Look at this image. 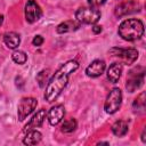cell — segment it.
<instances>
[{
    "instance_id": "1",
    "label": "cell",
    "mask_w": 146,
    "mask_h": 146,
    "mask_svg": "<svg viewBox=\"0 0 146 146\" xmlns=\"http://www.w3.org/2000/svg\"><path fill=\"white\" fill-rule=\"evenodd\" d=\"M78 68H79V63L76 60H73V59L67 60L49 79L46 87V91H44V99L48 103H52L57 99V97L60 95L63 89L66 87L70 75L73 72H75Z\"/></svg>"
},
{
    "instance_id": "2",
    "label": "cell",
    "mask_w": 146,
    "mask_h": 146,
    "mask_svg": "<svg viewBox=\"0 0 146 146\" xmlns=\"http://www.w3.org/2000/svg\"><path fill=\"white\" fill-rule=\"evenodd\" d=\"M119 35L125 41H135L143 36L144 24L138 18H128L121 22L117 29Z\"/></svg>"
},
{
    "instance_id": "3",
    "label": "cell",
    "mask_w": 146,
    "mask_h": 146,
    "mask_svg": "<svg viewBox=\"0 0 146 146\" xmlns=\"http://www.w3.org/2000/svg\"><path fill=\"white\" fill-rule=\"evenodd\" d=\"M100 16H102L100 11L95 7H80L75 11V19L80 24L82 23V24L94 25L99 21Z\"/></svg>"
},
{
    "instance_id": "4",
    "label": "cell",
    "mask_w": 146,
    "mask_h": 146,
    "mask_svg": "<svg viewBox=\"0 0 146 146\" xmlns=\"http://www.w3.org/2000/svg\"><path fill=\"white\" fill-rule=\"evenodd\" d=\"M122 103V91L119 88H113L106 97L104 110L107 114H114L117 112Z\"/></svg>"
},
{
    "instance_id": "5",
    "label": "cell",
    "mask_w": 146,
    "mask_h": 146,
    "mask_svg": "<svg viewBox=\"0 0 146 146\" xmlns=\"http://www.w3.org/2000/svg\"><path fill=\"white\" fill-rule=\"evenodd\" d=\"M38 100L33 97H24L21 99L17 107V116L19 121H24L36 107Z\"/></svg>"
},
{
    "instance_id": "6",
    "label": "cell",
    "mask_w": 146,
    "mask_h": 146,
    "mask_svg": "<svg viewBox=\"0 0 146 146\" xmlns=\"http://www.w3.org/2000/svg\"><path fill=\"white\" fill-rule=\"evenodd\" d=\"M144 76H145V70L141 68L140 72H138V68L131 70L127 78L125 88L129 92H133L137 89H139L144 83Z\"/></svg>"
},
{
    "instance_id": "7",
    "label": "cell",
    "mask_w": 146,
    "mask_h": 146,
    "mask_svg": "<svg viewBox=\"0 0 146 146\" xmlns=\"http://www.w3.org/2000/svg\"><path fill=\"white\" fill-rule=\"evenodd\" d=\"M24 14H25V19L27 23L32 24L36 21H39L42 16V9L39 6V3L35 0H27L25 3L24 8Z\"/></svg>"
},
{
    "instance_id": "8",
    "label": "cell",
    "mask_w": 146,
    "mask_h": 146,
    "mask_svg": "<svg viewBox=\"0 0 146 146\" xmlns=\"http://www.w3.org/2000/svg\"><path fill=\"white\" fill-rule=\"evenodd\" d=\"M110 52L122 59V62L127 65H130L132 63H135L138 58V51L135 48H128V49H122V48H112L110 50Z\"/></svg>"
},
{
    "instance_id": "9",
    "label": "cell",
    "mask_w": 146,
    "mask_h": 146,
    "mask_svg": "<svg viewBox=\"0 0 146 146\" xmlns=\"http://www.w3.org/2000/svg\"><path fill=\"white\" fill-rule=\"evenodd\" d=\"M141 6L138 1L136 0H128V1H124V2H121L120 5H117L115 7V16L117 17H123V16H127V15H130V14H133V13H138L140 10Z\"/></svg>"
},
{
    "instance_id": "10",
    "label": "cell",
    "mask_w": 146,
    "mask_h": 146,
    "mask_svg": "<svg viewBox=\"0 0 146 146\" xmlns=\"http://www.w3.org/2000/svg\"><path fill=\"white\" fill-rule=\"evenodd\" d=\"M65 115V108L62 104H58V105H55L52 106L49 112L47 113V117H48V121L51 125H57L58 123L62 122L63 117Z\"/></svg>"
},
{
    "instance_id": "11",
    "label": "cell",
    "mask_w": 146,
    "mask_h": 146,
    "mask_svg": "<svg viewBox=\"0 0 146 146\" xmlns=\"http://www.w3.org/2000/svg\"><path fill=\"white\" fill-rule=\"evenodd\" d=\"M105 68H106V64L103 59H95L86 68V74L90 78H98L104 73Z\"/></svg>"
},
{
    "instance_id": "12",
    "label": "cell",
    "mask_w": 146,
    "mask_h": 146,
    "mask_svg": "<svg viewBox=\"0 0 146 146\" xmlns=\"http://www.w3.org/2000/svg\"><path fill=\"white\" fill-rule=\"evenodd\" d=\"M46 116H47V111H46L44 108L39 110V111L32 116V119H30V121H29L27 124L25 125L24 131L26 132V131H29V130H31V129L41 127L42 123H43V121H44V119H46Z\"/></svg>"
},
{
    "instance_id": "13",
    "label": "cell",
    "mask_w": 146,
    "mask_h": 146,
    "mask_svg": "<svg viewBox=\"0 0 146 146\" xmlns=\"http://www.w3.org/2000/svg\"><path fill=\"white\" fill-rule=\"evenodd\" d=\"M122 71H123V66L121 63H113L112 65H110V67L107 68L108 81L112 83H116L121 78Z\"/></svg>"
},
{
    "instance_id": "14",
    "label": "cell",
    "mask_w": 146,
    "mask_h": 146,
    "mask_svg": "<svg viewBox=\"0 0 146 146\" xmlns=\"http://www.w3.org/2000/svg\"><path fill=\"white\" fill-rule=\"evenodd\" d=\"M80 26V23L75 19H70V21H65V22H62L60 24L57 25L56 27V32L59 33V34H63V33H67V32H73L75 30H78Z\"/></svg>"
},
{
    "instance_id": "15",
    "label": "cell",
    "mask_w": 146,
    "mask_h": 146,
    "mask_svg": "<svg viewBox=\"0 0 146 146\" xmlns=\"http://www.w3.org/2000/svg\"><path fill=\"white\" fill-rule=\"evenodd\" d=\"M41 139H42L41 132L38 130H34V129H31V130L26 131V135L23 138V144L27 145V146H32V145L39 144L41 141Z\"/></svg>"
},
{
    "instance_id": "16",
    "label": "cell",
    "mask_w": 146,
    "mask_h": 146,
    "mask_svg": "<svg viewBox=\"0 0 146 146\" xmlns=\"http://www.w3.org/2000/svg\"><path fill=\"white\" fill-rule=\"evenodd\" d=\"M3 42L9 49H16L21 43V36L16 32H7L3 35Z\"/></svg>"
},
{
    "instance_id": "17",
    "label": "cell",
    "mask_w": 146,
    "mask_h": 146,
    "mask_svg": "<svg viewBox=\"0 0 146 146\" xmlns=\"http://www.w3.org/2000/svg\"><path fill=\"white\" fill-rule=\"evenodd\" d=\"M128 130H129V125H128V123H127L125 121H123V120H117V121H115L114 124L112 125V131H113V133H114L115 136H117V137H123V136H125L127 132H128Z\"/></svg>"
},
{
    "instance_id": "18",
    "label": "cell",
    "mask_w": 146,
    "mask_h": 146,
    "mask_svg": "<svg viewBox=\"0 0 146 146\" xmlns=\"http://www.w3.org/2000/svg\"><path fill=\"white\" fill-rule=\"evenodd\" d=\"M76 120L75 119H73V117H71V119H67V120H65L63 123H62V125H60V130H62V132H64V133H71V132H73L75 129H76Z\"/></svg>"
},
{
    "instance_id": "19",
    "label": "cell",
    "mask_w": 146,
    "mask_h": 146,
    "mask_svg": "<svg viewBox=\"0 0 146 146\" xmlns=\"http://www.w3.org/2000/svg\"><path fill=\"white\" fill-rule=\"evenodd\" d=\"M11 59L16 63V64H19V65H23L26 63L27 60V55L22 51V50H15L11 55Z\"/></svg>"
},
{
    "instance_id": "20",
    "label": "cell",
    "mask_w": 146,
    "mask_h": 146,
    "mask_svg": "<svg viewBox=\"0 0 146 146\" xmlns=\"http://www.w3.org/2000/svg\"><path fill=\"white\" fill-rule=\"evenodd\" d=\"M133 108H138V110L145 108V92L139 94L137 98L133 100Z\"/></svg>"
},
{
    "instance_id": "21",
    "label": "cell",
    "mask_w": 146,
    "mask_h": 146,
    "mask_svg": "<svg viewBox=\"0 0 146 146\" xmlns=\"http://www.w3.org/2000/svg\"><path fill=\"white\" fill-rule=\"evenodd\" d=\"M36 81L39 83V86L42 88L46 86V83H48L49 79H48V71H41L38 73L36 75Z\"/></svg>"
},
{
    "instance_id": "22",
    "label": "cell",
    "mask_w": 146,
    "mask_h": 146,
    "mask_svg": "<svg viewBox=\"0 0 146 146\" xmlns=\"http://www.w3.org/2000/svg\"><path fill=\"white\" fill-rule=\"evenodd\" d=\"M43 38L41 36V35H35L34 38H33V40H32V44L33 46H35V47H40L42 43H43Z\"/></svg>"
},
{
    "instance_id": "23",
    "label": "cell",
    "mask_w": 146,
    "mask_h": 146,
    "mask_svg": "<svg viewBox=\"0 0 146 146\" xmlns=\"http://www.w3.org/2000/svg\"><path fill=\"white\" fill-rule=\"evenodd\" d=\"M105 2H106V0H88L89 6H90V7H95V8H97V7L102 6V5H104Z\"/></svg>"
},
{
    "instance_id": "24",
    "label": "cell",
    "mask_w": 146,
    "mask_h": 146,
    "mask_svg": "<svg viewBox=\"0 0 146 146\" xmlns=\"http://www.w3.org/2000/svg\"><path fill=\"white\" fill-rule=\"evenodd\" d=\"M102 26L100 25H96V24H94V27H92V32L95 33V34H98V33H100L102 32Z\"/></svg>"
},
{
    "instance_id": "25",
    "label": "cell",
    "mask_w": 146,
    "mask_h": 146,
    "mask_svg": "<svg viewBox=\"0 0 146 146\" xmlns=\"http://www.w3.org/2000/svg\"><path fill=\"white\" fill-rule=\"evenodd\" d=\"M141 140H143L144 143L146 141V139H145V129L143 130V133H141Z\"/></svg>"
},
{
    "instance_id": "26",
    "label": "cell",
    "mask_w": 146,
    "mask_h": 146,
    "mask_svg": "<svg viewBox=\"0 0 146 146\" xmlns=\"http://www.w3.org/2000/svg\"><path fill=\"white\" fill-rule=\"evenodd\" d=\"M3 23V15H0V25H2Z\"/></svg>"
}]
</instances>
